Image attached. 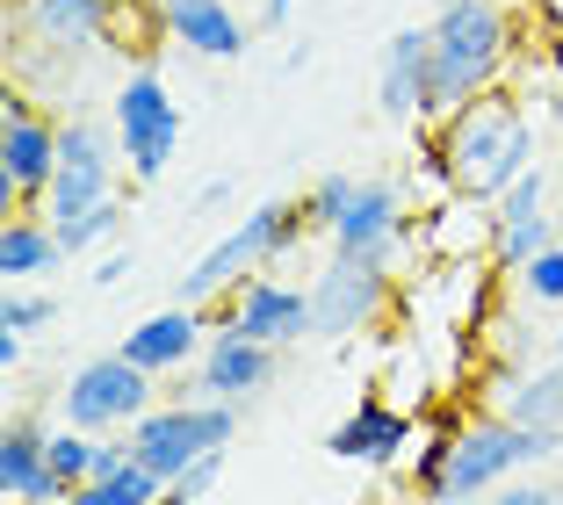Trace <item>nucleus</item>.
I'll return each mask as SVG.
<instances>
[{
    "instance_id": "obj_1",
    "label": "nucleus",
    "mask_w": 563,
    "mask_h": 505,
    "mask_svg": "<svg viewBox=\"0 0 563 505\" xmlns=\"http://www.w3.org/2000/svg\"><path fill=\"white\" fill-rule=\"evenodd\" d=\"M433 138H441V152H448L455 196H470V202H498L528 166H542L534 160V116H528V101L506 95V87L463 101L448 123H433Z\"/></svg>"
},
{
    "instance_id": "obj_2",
    "label": "nucleus",
    "mask_w": 563,
    "mask_h": 505,
    "mask_svg": "<svg viewBox=\"0 0 563 505\" xmlns=\"http://www.w3.org/2000/svg\"><path fill=\"white\" fill-rule=\"evenodd\" d=\"M303 239H311L303 196H267V202H253V210L239 217L224 239H210L196 261L174 275V296L210 310V304H224V296H239V282L275 275L282 261H297V245H303Z\"/></svg>"
},
{
    "instance_id": "obj_3",
    "label": "nucleus",
    "mask_w": 563,
    "mask_h": 505,
    "mask_svg": "<svg viewBox=\"0 0 563 505\" xmlns=\"http://www.w3.org/2000/svg\"><path fill=\"white\" fill-rule=\"evenodd\" d=\"M427 30H433L427 123H448L463 101L506 87V66H514V22H506L498 0H441Z\"/></svg>"
},
{
    "instance_id": "obj_4",
    "label": "nucleus",
    "mask_w": 563,
    "mask_h": 505,
    "mask_svg": "<svg viewBox=\"0 0 563 505\" xmlns=\"http://www.w3.org/2000/svg\"><path fill=\"white\" fill-rule=\"evenodd\" d=\"M563 455V426H520V419H470L463 440H455V462H448L441 491L427 505H477L492 498L498 484H514L520 470H542V462Z\"/></svg>"
},
{
    "instance_id": "obj_5",
    "label": "nucleus",
    "mask_w": 563,
    "mask_h": 505,
    "mask_svg": "<svg viewBox=\"0 0 563 505\" xmlns=\"http://www.w3.org/2000/svg\"><path fill=\"white\" fill-rule=\"evenodd\" d=\"M109 123H117V145H123V174H131L137 188L159 180L166 166L181 160V145H188V116H181V101L166 95V80L152 66H131L117 80Z\"/></svg>"
},
{
    "instance_id": "obj_6",
    "label": "nucleus",
    "mask_w": 563,
    "mask_h": 505,
    "mask_svg": "<svg viewBox=\"0 0 563 505\" xmlns=\"http://www.w3.org/2000/svg\"><path fill=\"white\" fill-rule=\"evenodd\" d=\"M239 440V405H224V397H188V405H152L145 419L131 426V455L145 462L159 484H174V476L188 470V462L202 455H224Z\"/></svg>"
},
{
    "instance_id": "obj_7",
    "label": "nucleus",
    "mask_w": 563,
    "mask_h": 505,
    "mask_svg": "<svg viewBox=\"0 0 563 505\" xmlns=\"http://www.w3.org/2000/svg\"><path fill=\"white\" fill-rule=\"evenodd\" d=\"M117 180H123L117 123H101L95 109L58 116V180H51V196H44V217H51V224H66V217L109 202V196H117Z\"/></svg>"
},
{
    "instance_id": "obj_8",
    "label": "nucleus",
    "mask_w": 563,
    "mask_h": 505,
    "mask_svg": "<svg viewBox=\"0 0 563 505\" xmlns=\"http://www.w3.org/2000/svg\"><path fill=\"white\" fill-rule=\"evenodd\" d=\"M159 405V375H145L131 354H95L66 375L58 391V419L87 426V433H131L145 411Z\"/></svg>"
},
{
    "instance_id": "obj_9",
    "label": "nucleus",
    "mask_w": 563,
    "mask_h": 505,
    "mask_svg": "<svg viewBox=\"0 0 563 505\" xmlns=\"http://www.w3.org/2000/svg\"><path fill=\"white\" fill-rule=\"evenodd\" d=\"M390 282L398 275H383V267L354 261V253H332L311 275V340H354V332L383 326Z\"/></svg>"
},
{
    "instance_id": "obj_10",
    "label": "nucleus",
    "mask_w": 563,
    "mask_h": 505,
    "mask_svg": "<svg viewBox=\"0 0 563 505\" xmlns=\"http://www.w3.org/2000/svg\"><path fill=\"white\" fill-rule=\"evenodd\" d=\"M15 30L51 58H87L109 51L123 30V0H8V44Z\"/></svg>"
},
{
    "instance_id": "obj_11",
    "label": "nucleus",
    "mask_w": 563,
    "mask_h": 505,
    "mask_svg": "<svg viewBox=\"0 0 563 505\" xmlns=\"http://www.w3.org/2000/svg\"><path fill=\"white\" fill-rule=\"evenodd\" d=\"M484 210H492V245H484V261L506 267V275H520L542 245L563 239V210L549 202V174L542 166H528V174H520L498 202H484Z\"/></svg>"
},
{
    "instance_id": "obj_12",
    "label": "nucleus",
    "mask_w": 563,
    "mask_h": 505,
    "mask_svg": "<svg viewBox=\"0 0 563 505\" xmlns=\"http://www.w3.org/2000/svg\"><path fill=\"white\" fill-rule=\"evenodd\" d=\"M332 253H354V261L398 275V261L412 253V210H405L398 180H362L354 210L332 224Z\"/></svg>"
},
{
    "instance_id": "obj_13",
    "label": "nucleus",
    "mask_w": 563,
    "mask_h": 505,
    "mask_svg": "<svg viewBox=\"0 0 563 505\" xmlns=\"http://www.w3.org/2000/svg\"><path fill=\"white\" fill-rule=\"evenodd\" d=\"M210 326H239L267 347H303L311 340V282L253 275V282H239V296L210 304Z\"/></svg>"
},
{
    "instance_id": "obj_14",
    "label": "nucleus",
    "mask_w": 563,
    "mask_h": 505,
    "mask_svg": "<svg viewBox=\"0 0 563 505\" xmlns=\"http://www.w3.org/2000/svg\"><path fill=\"white\" fill-rule=\"evenodd\" d=\"M51 180H58V123L44 109L0 123V210H44Z\"/></svg>"
},
{
    "instance_id": "obj_15",
    "label": "nucleus",
    "mask_w": 563,
    "mask_h": 505,
    "mask_svg": "<svg viewBox=\"0 0 563 505\" xmlns=\"http://www.w3.org/2000/svg\"><path fill=\"white\" fill-rule=\"evenodd\" d=\"M202 347H210V310L174 296L166 310H152V318H137V326L123 332L117 354H131L145 375H159V383H166V375H188V369H196Z\"/></svg>"
},
{
    "instance_id": "obj_16",
    "label": "nucleus",
    "mask_w": 563,
    "mask_h": 505,
    "mask_svg": "<svg viewBox=\"0 0 563 505\" xmlns=\"http://www.w3.org/2000/svg\"><path fill=\"white\" fill-rule=\"evenodd\" d=\"M275 361H282V347L253 340V332H239V326H210V347H202V361L188 375H196V397L246 405V397H261L267 383H275Z\"/></svg>"
},
{
    "instance_id": "obj_17",
    "label": "nucleus",
    "mask_w": 563,
    "mask_h": 505,
    "mask_svg": "<svg viewBox=\"0 0 563 505\" xmlns=\"http://www.w3.org/2000/svg\"><path fill=\"white\" fill-rule=\"evenodd\" d=\"M152 22H159L174 44H188L196 58H217V66H232L253 51V22L239 15V0H145Z\"/></svg>"
},
{
    "instance_id": "obj_18",
    "label": "nucleus",
    "mask_w": 563,
    "mask_h": 505,
    "mask_svg": "<svg viewBox=\"0 0 563 505\" xmlns=\"http://www.w3.org/2000/svg\"><path fill=\"white\" fill-rule=\"evenodd\" d=\"M412 440H419V419L405 405H390V397H362V405L325 433V455L332 462H362V470H390V462L412 455Z\"/></svg>"
},
{
    "instance_id": "obj_19",
    "label": "nucleus",
    "mask_w": 563,
    "mask_h": 505,
    "mask_svg": "<svg viewBox=\"0 0 563 505\" xmlns=\"http://www.w3.org/2000/svg\"><path fill=\"white\" fill-rule=\"evenodd\" d=\"M427 87H433V30L405 22L383 36V66H376V109L390 123H427Z\"/></svg>"
},
{
    "instance_id": "obj_20",
    "label": "nucleus",
    "mask_w": 563,
    "mask_h": 505,
    "mask_svg": "<svg viewBox=\"0 0 563 505\" xmlns=\"http://www.w3.org/2000/svg\"><path fill=\"white\" fill-rule=\"evenodd\" d=\"M0 491L15 505H66V476L51 470V426H36L30 411L0 426Z\"/></svg>"
},
{
    "instance_id": "obj_21",
    "label": "nucleus",
    "mask_w": 563,
    "mask_h": 505,
    "mask_svg": "<svg viewBox=\"0 0 563 505\" xmlns=\"http://www.w3.org/2000/svg\"><path fill=\"white\" fill-rule=\"evenodd\" d=\"M58 261H66V245H58V224H51L44 210H15L0 224V282H8V289L51 275Z\"/></svg>"
},
{
    "instance_id": "obj_22",
    "label": "nucleus",
    "mask_w": 563,
    "mask_h": 505,
    "mask_svg": "<svg viewBox=\"0 0 563 505\" xmlns=\"http://www.w3.org/2000/svg\"><path fill=\"white\" fill-rule=\"evenodd\" d=\"M463 411H448V405H433V411H419V440H412V491H419V505L441 491V476H448V462H455V440H463Z\"/></svg>"
},
{
    "instance_id": "obj_23",
    "label": "nucleus",
    "mask_w": 563,
    "mask_h": 505,
    "mask_svg": "<svg viewBox=\"0 0 563 505\" xmlns=\"http://www.w3.org/2000/svg\"><path fill=\"white\" fill-rule=\"evenodd\" d=\"M498 411L520 426H563V361H549V369H528L506 383V397H498Z\"/></svg>"
},
{
    "instance_id": "obj_24",
    "label": "nucleus",
    "mask_w": 563,
    "mask_h": 505,
    "mask_svg": "<svg viewBox=\"0 0 563 505\" xmlns=\"http://www.w3.org/2000/svg\"><path fill=\"white\" fill-rule=\"evenodd\" d=\"M123 224H131V210H123V196H109V202H95V210L66 217V224H58V245H66L73 261H87V253H109V245L123 239Z\"/></svg>"
},
{
    "instance_id": "obj_25",
    "label": "nucleus",
    "mask_w": 563,
    "mask_h": 505,
    "mask_svg": "<svg viewBox=\"0 0 563 505\" xmlns=\"http://www.w3.org/2000/svg\"><path fill=\"white\" fill-rule=\"evenodd\" d=\"M354 196H362V174H340V166H332V174H318L311 188H303V217H311L318 239H332V224L354 210Z\"/></svg>"
},
{
    "instance_id": "obj_26",
    "label": "nucleus",
    "mask_w": 563,
    "mask_h": 505,
    "mask_svg": "<svg viewBox=\"0 0 563 505\" xmlns=\"http://www.w3.org/2000/svg\"><path fill=\"white\" fill-rule=\"evenodd\" d=\"M159 498V476L145 470V462H123L117 476H95V484H80L66 505H152Z\"/></svg>"
},
{
    "instance_id": "obj_27",
    "label": "nucleus",
    "mask_w": 563,
    "mask_h": 505,
    "mask_svg": "<svg viewBox=\"0 0 563 505\" xmlns=\"http://www.w3.org/2000/svg\"><path fill=\"white\" fill-rule=\"evenodd\" d=\"M51 318H58V304H51L44 289H30V282H15V289L0 296V326H15V332H44Z\"/></svg>"
},
{
    "instance_id": "obj_28",
    "label": "nucleus",
    "mask_w": 563,
    "mask_h": 505,
    "mask_svg": "<svg viewBox=\"0 0 563 505\" xmlns=\"http://www.w3.org/2000/svg\"><path fill=\"white\" fill-rule=\"evenodd\" d=\"M514 282L534 296V304H563V239H556V245H542V253H534V261L520 267Z\"/></svg>"
},
{
    "instance_id": "obj_29",
    "label": "nucleus",
    "mask_w": 563,
    "mask_h": 505,
    "mask_svg": "<svg viewBox=\"0 0 563 505\" xmlns=\"http://www.w3.org/2000/svg\"><path fill=\"white\" fill-rule=\"evenodd\" d=\"M131 275H137V253H131V245H109V253L95 261V275H87V282H95V289H123Z\"/></svg>"
},
{
    "instance_id": "obj_30",
    "label": "nucleus",
    "mask_w": 563,
    "mask_h": 505,
    "mask_svg": "<svg viewBox=\"0 0 563 505\" xmlns=\"http://www.w3.org/2000/svg\"><path fill=\"white\" fill-rule=\"evenodd\" d=\"M217 202H232V180L217 174V180H202L196 196H188V210H217Z\"/></svg>"
},
{
    "instance_id": "obj_31",
    "label": "nucleus",
    "mask_w": 563,
    "mask_h": 505,
    "mask_svg": "<svg viewBox=\"0 0 563 505\" xmlns=\"http://www.w3.org/2000/svg\"><path fill=\"white\" fill-rule=\"evenodd\" d=\"M22 340H30V332H15V326H0V369H8V375L22 369Z\"/></svg>"
},
{
    "instance_id": "obj_32",
    "label": "nucleus",
    "mask_w": 563,
    "mask_h": 505,
    "mask_svg": "<svg viewBox=\"0 0 563 505\" xmlns=\"http://www.w3.org/2000/svg\"><path fill=\"white\" fill-rule=\"evenodd\" d=\"M289 15H297V0H261V30H282Z\"/></svg>"
},
{
    "instance_id": "obj_33",
    "label": "nucleus",
    "mask_w": 563,
    "mask_h": 505,
    "mask_svg": "<svg viewBox=\"0 0 563 505\" xmlns=\"http://www.w3.org/2000/svg\"><path fill=\"white\" fill-rule=\"evenodd\" d=\"M556 210H563V166H556Z\"/></svg>"
},
{
    "instance_id": "obj_34",
    "label": "nucleus",
    "mask_w": 563,
    "mask_h": 505,
    "mask_svg": "<svg viewBox=\"0 0 563 505\" xmlns=\"http://www.w3.org/2000/svg\"><path fill=\"white\" fill-rule=\"evenodd\" d=\"M556 361H563V326H556Z\"/></svg>"
},
{
    "instance_id": "obj_35",
    "label": "nucleus",
    "mask_w": 563,
    "mask_h": 505,
    "mask_svg": "<svg viewBox=\"0 0 563 505\" xmlns=\"http://www.w3.org/2000/svg\"><path fill=\"white\" fill-rule=\"evenodd\" d=\"M556 505H563V491H556Z\"/></svg>"
}]
</instances>
